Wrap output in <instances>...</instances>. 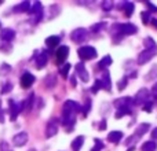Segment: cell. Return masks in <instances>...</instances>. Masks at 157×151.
<instances>
[{"label": "cell", "mask_w": 157, "mask_h": 151, "mask_svg": "<svg viewBox=\"0 0 157 151\" xmlns=\"http://www.w3.org/2000/svg\"><path fill=\"white\" fill-rule=\"evenodd\" d=\"M77 54L83 61H88V59H92V58L97 57V50L91 46H84V47L78 48Z\"/></svg>", "instance_id": "obj_1"}, {"label": "cell", "mask_w": 157, "mask_h": 151, "mask_svg": "<svg viewBox=\"0 0 157 151\" xmlns=\"http://www.w3.org/2000/svg\"><path fill=\"white\" fill-rule=\"evenodd\" d=\"M113 30L119 32L120 35H134V33H136V28L132 24H116V26H113Z\"/></svg>", "instance_id": "obj_2"}, {"label": "cell", "mask_w": 157, "mask_h": 151, "mask_svg": "<svg viewBox=\"0 0 157 151\" xmlns=\"http://www.w3.org/2000/svg\"><path fill=\"white\" fill-rule=\"evenodd\" d=\"M157 51H150V50H145V51H142L141 54L138 55V61L136 62L139 63V65H145L146 62H149L150 59H152L153 57L156 55Z\"/></svg>", "instance_id": "obj_3"}, {"label": "cell", "mask_w": 157, "mask_h": 151, "mask_svg": "<svg viewBox=\"0 0 157 151\" xmlns=\"http://www.w3.org/2000/svg\"><path fill=\"white\" fill-rule=\"evenodd\" d=\"M71 39L75 41V43H81L83 40H86V39H87V30L78 28V29H76V30H73V32H72Z\"/></svg>", "instance_id": "obj_4"}, {"label": "cell", "mask_w": 157, "mask_h": 151, "mask_svg": "<svg viewBox=\"0 0 157 151\" xmlns=\"http://www.w3.org/2000/svg\"><path fill=\"white\" fill-rule=\"evenodd\" d=\"M147 99H149V91L145 88H142L141 91H138V94H136L135 99L132 100L135 105H144L145 102H147Z\"/></svg>", "instance_id": "obj_5"}, {"label": "cell", "mask_w": 157, "mask_h": 151, "mask_svg": "<svg viewBox=\"0 0 157 151\" xmlns=\"http://www.w3.org/2000/svg\"><path fill=\"white\" fill-rule=\"evenodd\" d=\"M68 54H69V48L66 46H62L61 48H58V51L55 52V58H57V63H63L68 58Z\"/></svg>", "instance_id": "obj_6"}, {"label": "cell", "mask_w": 157, "mask_h": 151, "mask_svg": "<svg viewBox=\"0 0 157 151\" xmlns=\"http://www.w3.org/2000/svg\"><path fill=\"white\" fill-rule=\"evenodd\" d=\"M35 80H36L35 76L30 74V73L22 74V77H21V87H22V88H25V89L30 88V87L33 85V83H35Z\"/></svg>", "instance_id": "obj_7"}, {"label": "cell", "mask_w": 157, "mask_h": 151, "mask_svg": "<svg viewBox=\"0 0 157 151\" xmlns=\"http://www.w3.org/2000/svg\"><path fill=\"white\" fill-rule=\"evenodd\" d=\"M26 142H28V133L26 132H21V133H18V135H15L13 138V143L15 144L17 147L25 146V144H26Z\"/></svg>", "instance_id": "obj_8"}, {"label": "cell", "mask_w": 157, "mask_h": 151, "mask_svg": "<svg viewBox=\"0 0 157 151\" xmlns=\"http://www.w3.org/2000/svg\"><path fill=\"white\" fill-rule=\"evenodd\" d=\"M8 106H10V118H11V121H15L17 120V117H18V114H19V111H21V106H17V103L14 102L13 99H10L8 100Z\"/></svg>", "instance_id": "obj_9"}, {"label": "cell", "mask_w": 157, "mask_h": 151, "mask_svg": "<svg viewBox=\"0 0 157 151\" xmlns=\"http://www.w3.org/2000/svg\"><path fill=\"white\" fill-rule=\"evenodd\" d=\"M132 105V98H120V99L114 100V106L117 109H121V107H130Z\"/></svg>", "instance_id": "obj_10"}, {"label": "cell", "mask_w": 157, "mask_h": 151, "mask_svg": "<svg viewBox=\"0 0 157 151\" xmlns=\"http://www.w3.org/2000/svg\"><path fill=\"white\" fill-rule=\"evenodd\" d=\"M76 70H77V74L80 76V78L84 81V83H87V81L90 80V76L88 73H87V70H86V68H84V63H77L76 65Z\"/></svg>", "instance_id": "obj_11"}, {"label": "cell", "mask_w": 157, "mask_h": 151, "mask_svg": "<svg viewBox=\"0 0 157 151\" xmlns=\"http://www.w3.org/2000/svg\"><path fill=\"white\" fill-rule=\"evenodd\" d=\"M14 37H15V32H14L13 29H3L2 32H0V39L4 41H11L14 40Z\"/></svg>", "instance_id": "obj_12"}, {"label": "cell", "mask_w": 157, "mask_h": 151, "mask_svg": "<svg viewBox=\"0 0 157 151\" xmlns=\"http://www.w3.org/2000/svg\"><path fill=\"white\" fill-rule=\"evenodd\" d=\"M47 62H48V52L43 51L40 54V57L37 58V62H36V65H37L39 69H41V68H44V66L47 65Z\"/></svg>", "instance_id": "obj_13"}, {"label": "cell", "mask_w": 157, "mask_h": 151, "mask_svg": "<svg viewBox=\"0 0 157 151\" xmlns=\"http://www.w3.org/2000/svg\"><path fill=\"white\" fill-rule=\"evenodd\" d=\"M58 132V127L55 122H48V125H47L46 128V136L47 138H52V136H55Z\"/></svg>", "instance_id": "obj_14"}, {"label": "cell", "mask_w": 157, "mask_h": 151, "mask_svg": "<svg viewBox=\"0 0 157 151\" xmlns=\"http://www.w3.org/2000/svg\"><path fill=\"white\" fill-rule=\"evenodd\" d=\"M121 139H123V133L120 131H114V132H110L108 135V140L110 143H119Z\"/></svg>", "instance_id": "obj_15"}, {"label": "cell", "mask_w": 157, "mask_h": 151, "mask_svg": "<svg viewBox=\"0 0 157 151\" xmlns=\"http://www.w3.org/2000/svg\"><path fill=\"white\" fill-rule=\"evenodd\" d=\"M61 39L58 37V36H50V37L46 39V44L48 48H54V47H57L58 44H59Z\"/></svg>", "instance_id": "obj_16"}, {"label": "cell", "mask_w": 157, "mask_h": 151, "mask_svg": "<svg viewBox=\"0 0 157 151\" xmlns=\"http://www.w3.org/2000/svg\"><path fill=\"white\" fill-rule=\"evenodd\" d=\"M30 8V2H22L21 4L14 7V13H26Z\"/></svg>", "instance_id": "obj_17"}, {"label": "cell", "mask_w": 157, "mask_h": 151, "mask_svg": "<svg viewBox=\"0 0 157 151\" xmlns=\"http://www.w3.org/2000/svg\"><path fill=\"white\" fill-rule=\"evenodd\" d=\"M83 143H84V136H77V138L72 142V150L78 151L81 149V146H83Z\"/></svg>", "instance_id": "obj_18"}, {"label": "cell", "mask_w": 157, "mask_h": 151, "mask_svg": "<svg viewBox=\"0 0 157 151\" xmlns=\"http://www.w3.org/2000/svg\"><path fill=\"white\" fill-rule=\"evenodd\" d=\"M144 44H145V47H146V50H150V51H157V44L155 43V40H153L152 37L145 39Z\"/></svg>", "instance_id": "obj_19"}, {"label": "cell", "mask_w": 157, "mask_h": 151, "mask_svg": "<svg viewBox=\"0 0 157 151\" xmlns=\"http://www.w3.org/2000/svg\"><path fill=\"white\" fill-rule=\"evenodd\" d=\"M102 87L106 89V91L110 92V89H112V81H110V76H109V72H105V76H103V81H102Z\"/></svg>", "instance_id": "obj_20"}, {"label": "cell", "mask_w": 157, "mask_h": 151, "mask_svg": "<svg viewBox=\"0 0 157 151\" xmlns=\"http://www.w3.org/2000/svg\"><path fill=\"white\" fill-rule=\"evenodd\" d=\"M110 65H112V58L109 57V55H106V57L103 58L99 63H98V68L99 69H106L108 66H110Z\"/></svg>", "instance_id": "obj_21"}, {"label": "cell", "mask_w": 157, "mask_h": 151, "mask_svg": "<svg viewBox=\"0 0 157 151\" xmlns=\"http://www.w3.org/2000/svg\"><path fill=\"white\" fill-rule=\"evenodd\" d=\"M156 149H157V144L155 142H146V143L141 147L142 151H156Z\"/></svg>", "instance_id": "obj_22"}, {"label": "cell", "mask_w": 157, "mask_h": 151, "mask_svg": "<svg viewBox=\"0 0 157 151\" xmlns=\"http://www.w3.org/2000/svg\"><path fill=\"white\" fill-rule=\"evenodd\" d=\"M149 128H150V127H149V124H142L141 127H139L138 129H136V132L134 133V135H136L138 138H141V136L144 135V133H146L147 131H149Z\"/></svg>", "instance_id": "obj_23"}, {"label": "cell", "mask_w": 157, "mask_h": 151, "mask_svg": "<svg viewBox=\"0 0 157 151\" xmlns=\"http://www.w3.org/2000/svg\"><path fill=\"white\" fill-rule=\"evenodd\" d=\"M124 13H125V17H131L134 13V4L131 2H127L124 3Z\"/></svg>", "instance_id": "obj_24"}, {"label": "cell", "mask_w": 157, "mask_h": 151, "mask_svg": "<svg viewBox=\"0 0 157 151\" xmlns=\"http://www.w3.org/2000/svg\"><path fill=\"white\" fill-rule=\"evenodd\" d=\"M127 114H131V109L130 107H121V109H119V111L116 113V118H121V117L127 116Z\"/></svg>", "instance_id": "obj_25"}, {"label": "cell", "mask_w": 157, "mask_h": 151, "mask_svg": "<svg viewBox=\"0 0 157 151\" xmlns=\"http://www.w3.org/2000/svg\"><path fill=\"white\" fill-rule=\"evenodd\" d=\"M30 13H32L33 15L40 14L41 13V3L40 2H35V3H33V7H32V10H30Z\"/></svg>", "instance_id": "obj_26"}, {"label": "cell", "mask_w": 157, "mask_h": 151, "mask_svg": "<svg viewBox=\"0 0 157 151\" xmlns=\"http://www.w3.org/2000/svg\"><path fill=\"white\" fill-rule=\"evenodd\" d=\"M69 69H71V65H69V63H65V65H63L62 68L59 69V73H61V76H62L63 78H68Z\"/></svg>", "instance_id": "obj_27"}, {"label": "cell", "mask_w": 157, "mask_h": 151, "mask_svg": "<svg viewBox=\"0 0 157 151\" xmlns=\"http://www.w3.org/2000/svg\"><path fill=\"white\" fill-rule=\"evenodd\" d=\"M11 72V66L7 65V63H3L2 65V69H0V76H6Z\"/></svg>", "instance_id": "obj_28"}, {"label": "cell", "mask_w": 157, "mask_h": 151, "mask_svg": "<svg viewBox=\"0 0 157 151\" xmlns=\"http://www.w3.org/2000/svg\"><path fill=\"white\" fill-rule=\"evenodd\" d=\"M99 88H103V87H102V81H101V80H97V81H95V85H92L91 92H92V94H97Z\"/></svg>", "instance_id": "obj_29"}, {"label": "cell", "mask_w": 157, "mask_h": 151, "mask_svg": "<svg viewBox=\"0 0 157 151\" xmlns=\"http://www.w3.org/2000/svg\"><path fill=\"white\" fill-rule=\"evenodd\" d=\"M141 17H142V21H144L145 25L149 24V21H150V13H147V11H144V13H141Z\"/></svg>", "instance_id": "obj_30"}, {"label": "cell", "mask_w": 157, "mask_h": 151, "mask_svg": "<svg viewBox=\"0 0 157 151\" xmlns=\"http://www.w3.org/2000/svg\"><path fill=\"white\" fill-rule=\"evenodd\" d=\"M153 77H157V66H153V69H152V73H149L146 76V80H152Z\"/></svg>", "instance_id": "obj_31"}, {"label": "cell", "mask_w": 157, "mask_h": 151, "mask_svg": "<svg viewBox=\"0 0 157 151\" xmlns=\"http://www.w3.org/2000/svg\"><path fill=\"white\" fill-rule=\"evenodd\" d=\"M11 89H13V84L11 83H7L4 87L2 88V94H7V92H10Z\"/></svg>", "instance_id": "obj_32"}, {"label": "cell", "mask_w": 157, "mask_h": 151, "mask_svg": "<svg viewBox=\"0 0 157 151\" xmlns=\"http://www.w3.org/2000/svg\"><path fill=\"white\" fill-rule=\"evenodd\" d=\"M95 143H97V147H95V149H92L91 151H101L103 149V144H102V142H101L99 139H95Z\"/></svg>", "instance_id": "obj_33"}, {"label": "cell", "mask_w": 157, "mask_h": 151, "mask_svg": "<svg viewBox=\"0 0 157 151\" xmlns=\"http://www.w3.org/2000/svg\"><path fill=\"white\" fill-rule=\"evenodd\" d=\"M90 107H91V100H87V103H86V107H84V117H87V114H88V111H90Z\"/></svg>", "instance_id": "obj_34"}, {"label": "cell", "mask_w": 157, "mask_h": 151, "mask_svg": "<svg viewBox=\"0 0 157 151\" xmlns=\"http://www.w3.org/2000/svg\"><path fill=\"white\" fill-rule=\"evenodd\" d=\"M128 78L127 77H124V78H121V81H120V84H119V89L121 91V89H124V87H125V84L128 83Z\"/></svg>", "instance_id": "obj_35"}, {"label": "cell", "mask_w": 157, "mask_h": 151, "mask_svg": "<svg viewBox=\"0 0 157 151\" xmlns=\"http://www.w3.org/2000/svg\"><path fill=\"white\" fill-rule=\"evenodd\" d=\"M102 7H103V10H110V8L113 7V3L112 2H105L102 4Z\"/></svg>", "instance_id": "obj_36"}, {"label": "cell", "mask_w": 157, "mask_h": 151, "mask_svg": "<svg viewBox=\"0 0 157 151\" xmlns=\"http://www.w3.org/2000/svg\"><path fill=\"white\" fill-rule=\"evenodd\" d=\"M103 28V24H97V25H94V26L91 28V30L92 32H98V30H101Z\"/></svg>", "instance_id": "obj_37"}, {"label": "cell", "mask_w": 157, "mask_h": 151, "mask_svg": "<svg viewBox=\"0 0 157 151\" xmlns=\"http://www.w3.org/2000/svg\"><path fill=\"white\" fill-rule=\"evenodd\" d=\"M146 6L149 7V10H150V11H153V13H157V7H155V6H153L150 2H146Z\"/></svg>", "instance_id": "obj_38"}, {"label": "cell", "mask_w": 157, "mask_h": 151, "mask_svg": "<svg viewBox=\"0 0 157 151\" xmlns=\"http://www.w3.org/2000/svg\"><path fill=\"white\" fill-rule=\"evenodd\" d=\"M152 96L155 98V99H157V83L153 85V88H152Z\"/></svg>", "instance_id": "obj_39"}, {"label": "cell", "mask_w": 157, "mask_h": 151, "mask_svg": "<svg viewBox=\"0 0 157 151\" xmlns=\"http://www.w3.org/2000/svg\"><path fill=\"white\" fill-rule=\"evenodd\" d=\"M144 110H145V111H152V103L146 102V105L144 106Z\"/></svg>", "instance_id": "obj_40"}, {"label": "cell", "mask_w": 157, "mask_h": 151, "mask_svg": "<svg viewBox=\"0 0 157 151\" xmlns=\"http://www.w3.org/2000/svg\"><path fill=\"white\" fill-rule=\"evenodd\" d=\"M103 129H106V121H102L99 125V131H103Z\"/></svg>", "instance_id": "obj_41"}, {"label": "cell", "mask_w": 157, "mask_h": 151, "mask_svg": "<svg viewBox=\"0 0 157 151\" xmlns=\"http://www.w3.org/2000/svg\"><path fill=\"white\" fill-rule=\"evenodd\" d=\"M3 122H4V113L0 111V124H3Z\"/></svg>", "instance_id": "obj_42"}, {"label": "cell", "mask_w": 157, "mask_h": 151, "mask_svg": "<svg viewBox=\"0 0 157 151\" xmlns=\"http://www.w3.org/2000/svg\"><path fill=\"white\" fill-rule=\"evenodd\" d=\"M152 138H153V139H157V128H155V129H153V132H152Z\"/></svg>", "instance_id": "obj_43"}, {"label": "cell", "mask_w": 157, "mask_h": 151, "mask_svg": "<svg viewBox=\"0 0 157 151\" xmlns=\"http://www.w3.org/2000/svg\"><path fill=\"white\" fill-rule=\"evenodd\" d=\"M150 21H152V24L155 25V28L157 29V19H150Z\"/></svg>", "instance_id": "obj_44"}, {"label": "cell", "mask_w": 157, "mask_h": 151, "mask_svg": "<svg viewBox=\"0 0 157 151\" xmlns=\"http://www.w3.org/2000/svg\"><path fill=\"white\" fill-rule=\"evenodd\" d=\"M71 83H72V87H76V81H75V77H72Z\"/></svg>", "instance_id": "obj_45"}, {"label": "cell", "mask_w": 157, "mask_h": 151, "mask_svg": "<svg viewBox=\"0 0 157 151\" xmlns=\"http://www.w3.org/2000/svg\"><path fill=\"white\" fill-rule=\"evenodd\" d=\"M134 150H135V147H131V149L128 150V151H134Z\"/></svg>", "instance_id": "obj_46"}, {"label": "cell", "mask_w": 157, "mask_h": 151, "mask_svg": "<svg viewBox=\"0 0 157 151\" xmlns=\"http://www.w3.org/2000/svg\"><path fill=\"white\" fill-rule=\"evenodd\" d=\"M0 107H2V100H0Z\"/></svg>", "instance_id": "obj_47"}, {"label": "cell", "mask_w": 157, "mask_h": 151, "mask_svg": "<svg viewBox=\"0 0 157 151\" xmlns=\"http://www.w3.org/2000/svg\"><path fill=\"white\" fill-rule=\"evenodd\" d=\"M29 151H36V150H29Z\"/></svg>", "instance_id": "obj_48"}, {"label": "cell", "mask_w": 157, "mask_h": 151, "mask_svg": "<svg viewBox=\"0 0 157 151\" xmlns=\"http://www.w3.org/2000/svg\"><path fill=\"white\" fill-rule=\"evenodd\" d=\"M2 3H3V2H2V0H0V4H2Z\"/></svg>", "instance_id": "obj_49"}, {"label": "cell", "mask_w": 157, "mask_h": 151, "mask_svg": "<svg viewBox=\"0 0 157 151\" xmlns=\"http://www.w3.org/2000/svg\"><path fill=\"white\" fill-rule=\"evenodd\" d=\"M0 26H2V22H0Z\"/></svg>", "instance_id": "obj_50"}]
</instances>
